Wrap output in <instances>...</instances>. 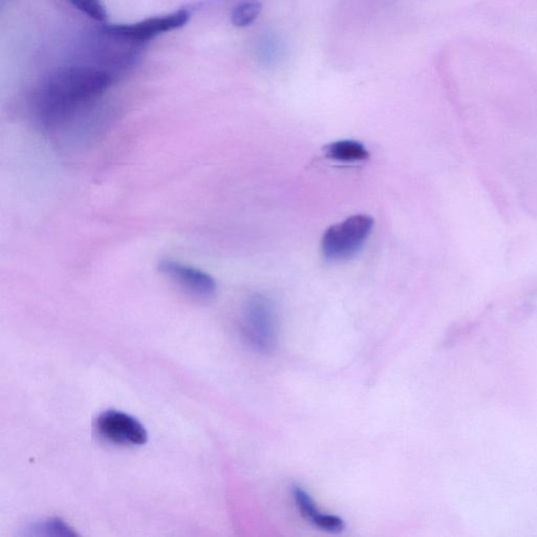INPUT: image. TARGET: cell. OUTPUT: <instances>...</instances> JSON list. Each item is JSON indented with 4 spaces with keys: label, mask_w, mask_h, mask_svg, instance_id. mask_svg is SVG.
<instances>
[{
    "label": "cell",
    "mask_w": 537,
    "mask_h": 537,
    "mask_svg": "<svg viewBox=\"0 0 537 537\" xmlns=\"http://www.w3.org/2000/svg\"><path fill=\"white\" fill-rule=\"evenodd\" d=\"M372 226L370 216L358 214L328 228L322 242L324 257L330 262H342L356 255L368 240Z\"/></svg>",
    "instance_id": "3"
},
{
    "label": "cell",
    "mask_w": 537,
    "mask_h": 537,
    "mask_svg": "<svg viewBox=\"0 0 537 537\" xmlns=\"http://www.w3.org/2000/svg\"><path fill=\"white\" fill-rule=\"evenodd\" d=\"M191 17L189 10L180 9L165 15L154 16L134 23H119V25H104L102 31L106 35L126 43L143 45L146 42L159 37L163 34L170 33L181 29L187 25Z\"/></svg>",
    "instance_id": "4"
},
{
    "label": "cell",
    "mask_w": 537,
    "mask_h": 537,
    "mask_svg": "<svg viewBox=\"0 0 537 537\" xmlns=\"http://www.w3.org/2000/svg\"><path fill=\"white\" fill-rule=\"evenodd\" d=\"M310 522L314 526L320 529V530L326 531V532L328 533H334V534L342 532L344 528H346V525H344V520L341 518L334 516V514L322 513V511L319 510L313 516Z\"/></svg>",
    "instance_id": "11"
},
{
    "label": "cell",
    "mask_w": 537,
    "mask_h": 537,
    "mask_svg": "<svg viewBox=\"0 0 537 537\" xmlns=\"http://www.w3.org/2000/svg\"><path fill=\"white\" fill-rule=\"evenodd\" d=\"M28 535L31 536L73 537L76 533L69 525L60 518H51L38 523L29 529Z\"/></svg>",
    "instance_id": "8"
},
{
    "label": "cell",
    "mask_w": 537,
    "mask_h": 537,
    "mask_svg": "<svg viewBox=\"0 0 537 537\" xmlns=\"http://www.w3.org/2000/svg\"><path fill=\"white\" fill-rule=\"evenodd\" d=\"M98 434L113 444L141 446L147 442L148 434L143 425L123 412L107 410L96 421Z\"/></svg>",
    "instance_id": "5"
},
{
    "label": "cell",
    "mask_w": 537,
    "mask_h": 537,
    "mask_svg": "<svg viewBox=\"0 0 537 537\" xmlns=\"http://www.w3.org/2000/svg\"><path fill=\"white\" fill-rule=\"evenodd\" d=\"M159 271L187 293L200 299H211L215 296V280L203 270L171 258H164L158 264Z\"/></svg>",
    "instance_id": "6"
},
{
    "label": "cell",
    "mask_w": 537,
    "mask_h": 537,
    "mask_svg": "<svg viewBox=\"0 0 537 537\" xmlns=\"http://www.w3.org/2000/svg\"><path fill=\"white\" fill-rule=\"evenodd\" d=\"M76 10L97 22L107 19V12L101 0H67Z\"/></svg>",
    "instance_id": "10"
},
{
    "label": "cell",
    "mask_w": 537,
    "mask_h": 537,
    "mask_svg": "<svg viewBox=\"0 0 537 537\" xmlns=\"http://www.w3.org/2000/svg\"><path fill=\"white\" fill-rule=\"evenodd\" d=\"M328 159L338 162H360L368 159L370 154L364 144L352 140L334 142L324 148Z\"/></svg>",
    "instance_id": "7"
},
{
    "label": "cell",
    "mask_w": 537,
    "mask_h": 537,
    "mask_svg": "<svg viewBox=\"0 0 537 537\" xmlns=\"http://www.w3.org/2000/svg\"><path fill=\"white\" fill-rule=\"evenodd\" d=\"M242 330L250 346L260 352H271L280 339V322L271 300L266 296H252L244 304Z\"/></svg>",
    "instance_id": "2"
},
{
    "label": "cell",
    "mask_w": 537,
    "mask_h": 537,
    "mask_svg": "<svg viewBox=\"0 0 537 537\" xmlns=\"http://www.w3.org/2000/svg\"><path fill=\"white\" fill-rule=\"evenodd\" d=\"M117 76L94 63L60 67L42 80L32 101L34 119L41 129L56 131L95 107Z\"/></svg>",
    "instance_id": "1"
},
{
    "label": "cell",
    "mask_w": 537,
    "mask_h": 537,
    "mask_svg": "<svg viewBox=\"0 0 537 537\" xmlns=\"http://www.w3.org/2000/svg\"><path fill=\"white\" fill-rule=\"evenodd\" d=\"M293 498L300 514L310 522L312 516L319 510L314 500L310 498V494L304 489L298 486L293 488Z\"/></svg>",
    "instance_id": "12"
},
{
    "label": "cell",
    "mask_w": 537,
    "mask_h": 537,
    "mask_svg": "<svg viewBox=\"0 0 537 537\" xmlns=\"http://www.w3.org/2000/svg\"><path fill=\"white\" fill-rule=\"evenodd\" d=\"M262 11V5L258 1H244L238 3L231 12L232 25L236 28H247L251 25Z\"/></svg>",
    "instance_id": "9"
}]
</instances>
